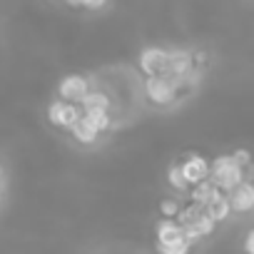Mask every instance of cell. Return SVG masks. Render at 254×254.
<instances>
[{
    "instance_id": "cell-1",
    "label": "cell",
    "mask_w": 254,
    "mask_h": 254,
    "mask_svg": "<svg viewBox=\"0 0 254 254\" xmlns=\"http://www.w3.org/2000/svg\"><path fill=\"white\" fill-rule=\"evenodd\" d=\"M155 247L157 254H190L194 242L177 219H160L155 227Z\"/></svg>"
},
{
    "instance_id": "cell-2",
    "label": "cell",
    "mask_w": 254,
    "mask_h": 254,
    "mask_svg": "<svg viewBox=\"0 0 254 254\" xmlns=\"http://www.w3.org/2000/svg\"><path fill=\"white\" fill-rule=\"evenodd\" d=\"M209 180H212V185H214L219 192L229 194L237 185L244 182V170L237 165V160L232 157V152H224V155H217V157L212 160Z\"/></svg>"
},
{
    "instance_id": "cell-3",
    "label": "cell",
    "mask_w": 254,
    "mask_h": 254,
    "mask_svg": "<svg viewBox=\"0 0 254 254\" xmlns=\"http://www.w3.org/2000/svg\"><path fill=\"white\" fill-rule=\"evenodd\" d=\"M177 222L187 229V237H190L194 244H197L199 239L209 237V234L217 229V222L209 217L207 207H199V204H192V202H187V204L182 207Z\"/></svg>"
},
{
    "instance_id": "cell-4",
    "label": "cell",
    "mask_w": 254,
    "mask_h": 254,
    "mask_svg": "<svg viewBox=\"0 0 254 254\" xmlns=\"http://www.w3.org/2000/svg\"><path fill=\"white\" fill-rule=\"evenodd\" d=\"M182 95L180 77L175 75H157V77H145V97L155 107H170L177 97Z\"/></svg>"
},
{
    "instance_id": "cell-5",
    "label": "cell",
    "mask_w": 254,
    "mask_h": 254,
    "mask_svg": "<svg viewBox=\"0 0 254 254\" xmlns=\"http://www.w3.org/2000/svg\"><path fill=\"white\" fill-rule=\"evenodd\" d=\"M137 67L145 77L170 75V50L160 45H147L137 55Z\"/></svg>"
},
{
    "instance_id": "cell-6",
    "label": "cell",
    "mask_w": 254,
    "mask_h": 254,
    "mask_svg": "<svg viewBox=\"0 0 254 254\" xmlns=\"http://www.w3.org/2000/svg\"><path fill=\"white\" fill-rule=\"evenodd\" d=\"M82 120V107L80 105H72V102H65V100H53L48 105V122L58 130H72V127Z\"/></svg>"
},
{
    "instance_id": "cell-7",
    "label": "cell",
    "mask_w": 254,
    "mask_h": 254,
    "mask_svg": "<svg viewBox=\"0 0 254 254\" xmlns=\"http://www.w3.org/2000/svg\"><path fill=\"white\" fill-rule=\"evenodd\" d=\"M90 90H92V85H90V80L82 72H67L58 82V100H65V102H72V105H82V100L87 97Z\"/></svg>"
},
{
    "instance_id": "cell-8",
    "label": "cell",
    "mask_w": 254,
    "mask_h": 254,
    "mask_svg": "<svg viewBox=\"0 0 254 254\" xmlns=\"http://www.w3.org/2000/svg\"><path fill=\"white\" fill-rule=\"evenodd\" d=\"M180 167H182V175L185 180L190 182V187H197L202 182L209 180V172H212V160H207L204 155L199 152H190L180 160Z\"/></svg>"
},
{
    "instance_id": "cell-9",
    "label": "cell",
    "mask_w": 254,
    "mask_h": 254,
    "mask_svg": "<svg viewBox=\"0 0 254 254\" xmlns=\"http://www.w3.org/2000/svg\"><path fill=\"white\" fill-rule=\"evenodd\" d=\"M227 197H229V204H232L234 214H252L254 212V182L244 180Z\"/></svg>"
},
{
    "instance_id": "cell-10",
    "label": "cell",
    "mask_w": 254,
    "mask_h": 254,
    "mask_svg": "<svg viewBox=\"0 0 254 254\" xmlns=\"http://www.w3.org/2000/svg\"><path fill=\"white\" fill-rule=\"evenodd\" d=\"M194 70V50L187 48H172L170 50V75L185 77Z\"/></svg>"
},
{
    "instance_id": "cell-11",
    "label": "cell",
    "mask_w": 254,
    "mask_h": 254,
    "mask_svg": "<svg viewBox=\"0 0 254 254\" xmlns=\"http://www.w3.org/2000/svg\"><path fill=\"white\" fill-rule=\"evenodd\" d=\"M82 112H97V110H102V112H110V107H112V100H110V95L105 92V90H90L87 92V97L82 100Z\"/></svg>"
},
{
    "instance_id": "cell-12",
    "label": "cell",
    "mask_w": 254,
    "mask_h": 254,
    "mask_svg": "<svg viewBox=\"0 0 254 254\" xmlns=\"http://www.w3.org/2000/svg\"><path fill=\"white\" fill-rule=\"evenodd\" d=\"M219 194V190L212 185V180H207V182H202V185H197V187H192L190 190V202L192 204H199V207H209L212 204V199Z\"/></svg>"
},
{
    "instance_id": "cell-13",
    "label": "cell",
    "mask_w": 254,
    "mask_h": 254,
    "mask_svg": "<svg viewBox=\"0 0 254 254\" xmlns=\"http://www.w3.org/2000/svg\"><path fill=\"white\" fill-rule=\"evenodd\" d=\"M207 212H209V217L217 222V224H222V222H227L234 212H232V204H229V197L224 194V192H219L214 199H212V204L207 207Z\"/></svg>"
},
{
    "instance_id": "cell-14",
    "label": "cell",
    "mask_w": 254,
    "mask_h": 254,
    "mask_svg": "<svg viewBox=\"0 0 254 254\" xmlns=\"http://www.w3.org/2000/svg\"><path fill=\"white\" fill-rule=\"evenodd\" d=\"M82 120L92 127L97 135H105V132L112 130V115L110 112H102V110H97V112H82Z\"/></svg>"
},
{
    "instance_id": "cell-15",
    "label": "cell",
    "mask_w": 254,
    "mask_h": 254,
    "mask_svg": "<svg viewBox=\"0 0 254 254\" xmlns=\"http://www.w3.org/2000/svg\"><path fill=\"white\" fill-rule=\"evenodd\" d=\"M167 185H170L177 194H190L192 187H190V182L185 180L180 162H172V165H170V170H167Z\"/></svg>"
},
{
    "instance_id": "cell-16",
    "label": "cell",
    "mask_w": 254,
    "mask_h": 254,
    "mask_svg": "<svg viewBox=\"0 0 254 254\" xmlns=\"http://www.w3.org/2000/svg\"><path fill=\"white\" fill-rule=\"evenodd\" d=\"M70 137L77 142V145H95L97 140H100V135L92 130V127L85 122V120H80L72 130H70Z\"/></svg>"
},
{
    "instance_id": "cell-17",
    "label": "cell",
    "mask_w": 254,
    "mask_h": 254,
    "mask_svg": "<svg viewBox=\"0 0 254 254\" xmlns=\"http://www.w3.org/2000/svg\"><path fill=\"white\" fill-rule=\"evenodd\" d=\"M182 202L177 199V197H165L162 202H160V219H177L180 217V212H182Z\"/></svg>"
},
{
    "instance_id": "cell-18",
    "label": "cell",
    "mask_w": 254,
    "mask_h": 254,
    "mask_svg": "<svg viewBox=\"0 0 254 254\" xmlns=\"http://www.w3.org/2000/svg\"><path fill=\"white\" fill-rule=\"evenodd\" d=\"M232 157L237 160V165H239L242 170H247V167L254 165V157H252V152H249L247 147H237V150H232Z\"/></svg>"
},
{
    "instance_id": "cell-19",
    "label": "cell",
    "mask_w": 254,
    "mask_h": 254,
    "mask_svg": "<svg viewBox=\"0 0 254 254\" xmlns=\"http://www.w3.org/2000/svg\"><path fill=\"white\" fill-rule=\"evenodd\" d=\"M242 249H244V254H254V227L244 234V244H242Z\"/></svg>"
},
{
    "instance_id": "cell-20",
    "label": "cell",
    "mask_w": 254,
    "mask_h": 254,
    "mask_svg": "<svg viewBox=\"0 0 254 254\" xmlns=\"http://www.w3.org/2000/svg\"><path fill=\"white\" fill-rule=\"evenodd\" d=\"M107 3H110V0H90L85 10H92V13H95V10H102V8H105Z\"/></svg>"
},
{
    "instance_id": "cell-21",
    "label": "cell",
    "mask_w": 254,
    "mask_h": 254,
    "mask_svg": "<svg viewBox=\"0 0 254 254\" xmlns=\"http://www.w3.org/2000/svg\"><path fill=\"white\" fill-rule=\"evenodd\" d=\"M65 3H67L70 8H87L90 0H65Z\"/></svg>"
},
{
    "instance_id": "cell-22",
    "label": "cell",
    "mask_w": 254,
    "mask_h": 254,
    "mask_svg": "<svg viewBox=\"0 0 254 254\" xmlns=\"http://www.w3.org/2000/svg\"><path fill=\"white\" fill-rule=\"evenodd\" d=\"M0 180H3V165H0Z\"/></svg>"
},
{
    "instance_id": "cell-23",
    "label": "cell",
    "mask_w": 254,
    "mask_h": 254,
    "mask_svg": "<svg viewBox=\"0 0 254 254\" xmlns=\"http://www.w3.org/2000/svg\"><path fill=\"white\" fill-rule=\"evenodd\" d=\"M0 204H3V194H0Z\"/></svg>"
},
{
    "instance_id": "cell-24",
    "label": "cell",
    "mask_w": 254,
    "mask_h": 254,
    "mask_svg": "<svg viewBox=\"0 0 254 254\" xmlns=\"http://www.w3.org/2000/svg\"><path fill=\"white\" fill-rule=\"evenodd\" d=\"M155 254H157V252H155Z\"/></svg>"
}]
</instances>
